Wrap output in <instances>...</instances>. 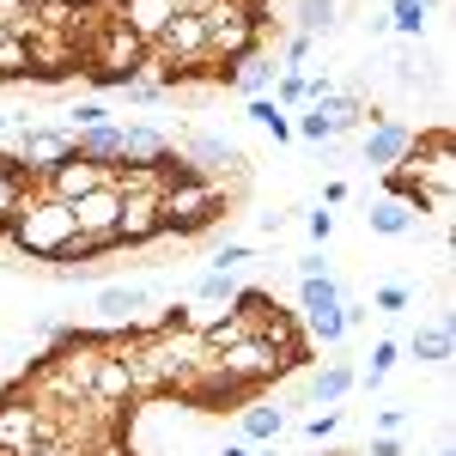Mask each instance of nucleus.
Wrapping results in <instances>:
<instances>
[{
  "instance_id": "obj_26",
  "label": "nucleus",
  "mask_w": 456,
  "mask_h": 456,
  "mask_svg": "<svg viewBox=\"0 0 456 456\" xmlns=\"http://www.w3.org/2000/svg\"><path fill=\"white\" fill-rule=\"evenodd\" d=\"M19 79H31V49L19 37H0V86H19Z\"/></svg>"
},
{
  "instance_id": "obj_9",
  "label": "nucleus",
  "mask_w": 456,
  "mask_h": 456,
  "mask_svg": "<svg viewBox=\"0 0 456 456\" xmlns=\"http://www.w3.org/2000/svg\"><path fill=\"white\" fill-rule=\"evenodd\" d=\"M110 12H116V19H122V25L152 49V43L165 37V25L183 12V0H110Z\"/></svg>"
},
{
  "instance_id": "obj_38",
  "label": "nucleus",
  "mask_w": 456,
  "mask_h": 456,
  "mask_svg": "<svg viewBox=\"0 0 456 456\" xmlns=\"http://www.w3.org/2000/svg\"><path fill=\"white\" fill-rule=\"evenodd\" d=\"M219 456H249V451H244V444H225V451H219Z\"/></svg>"
},
{
  "instance_id": "obj_29",
  "label": "nucleus",
  "mask_w": 456,
  "mask_h": 456,
  "mask_svg": "<svg viewBox=\"0 0 456 456\" xmlns=\"http://www.w3.org/2000/svg\"><path fill=\"white\" fill-rule=\"evenodd\" d=\"M104 122H116V116H110V104H98V98L68 110V128H73V134H79V128H104Z\"/></svg>"
},
{
  "instance_id": "obj_33",
  "label": "nucleus",
  "mask_w": 456,
  "mask_h": 456,
  "mask_svg": "<svg viewBox=\"0 0 456 456\" xmlns=\"http://www.w3.org/2000/svg\"><path fill=\"white\" fill-rule=\"evenodd\" d=\"M322 274H329L322 249H311V256H298V281H322Z\"/></svg>"
},
{
  "instance_id": "obj_34",
  "label": "nucleus",
  "mask_w": 456,
  "mask_h": 456,
  "mask_svg": "<svg viewBox=\"0 0 456 456\" xmlns=\"http://www.w3.org/2000/svg\"><path fill=\"white\" fill-rule=\"evenodd\" d=\"M244 262H249V244H225L213 256V268H244Z\"/></svg>"
},
{
  "instance_id": "obj_22",
  "label": "nucleus",
  "mask_w": 456,
  "mask_h": 456,
  "mask_svg": "<svg viewBox=\"0 0 456 456\" xmlns=\"http://www.w3.org/2000/svg\"><path fill=\"white\" fill-rule=\"evenodd\" d=\"M347 292H341V281L335 274H322V281H298V316H322V311H335Z\"/></svg>"
},
{
  "instance_id": "obj_39",
  "label": "nucleus",
  "mask_w": 456,
  "mask_h": 456,
  "mask_svg": "<svg viewBox=\"0 0 456 456\" xmlns=\"http://www.w3.org/2000/svg\"><path fill=\"white\" fill-rule=\"evenodd\" d=\"M195 6H208V0H183V12H195Z\"/></svg>"
},
{
  "instance_id": "obj_13",
  "label": "nucleus",
  "mask_w": 456,
  "mask_h": 456,
  "mask_svg": "<svg viewBox=\"0 0 456 456\" xmlns=\"http://www.w3.org/2000/svg\"><path fill=\"white\" fill-rule=\"evenodd\" d=\"M146 305H152L146 286H104V292H98V316H104L110 329H134Z\"/></svg>"
},
{
  "instance_id": "obj_11",
  "label": "nucleus",
  "mask_w": 456,
  "mask_h": 456,
  "mask_svg": "<svg viewBox=\"0 0 456 456\" xmlns=\"http://www.w3.org/2000/svg\"><path fill=\"white\" fill-rule=\"evenodd\" d=\"M408 141H414V128H408V122L378 116V122L365 128V165H371V171H395V165H402V152H408Z\"/></svg>"
},
{
  "instance_id": "obj_2",
  "label": "nucleus",
  "mask_w": 456,
  "mask_h": 456,
  "mask_svg": "<svg viewBox=\"0 0 456 456\" xmlns=\"http://www.w3.org/2000/svg\"><path fill=\"white\" fill-rule=\"evenodd\" d=\"M79 238V225H73V208L68 201H55V195H43V189H31L25 201H19V213H12V225H6V244L19 249L25 262H61V249Z\"/></svg>"
},
{
  "instance_id": "obj_7",
  "label": "nucleus",
  "mask_w": 456,
  "mask_h": 456,
  "mask_svg": "<svg viewBox=\"0 0 456 456\" xmlns=\"http://www.w3.org/2000/svg\"><path fill=\"white\" fill-rule=\"evenodd\" d=\"M92 402H98V408H116V414L134 408V378H128V365H122V353H116V329H110L104 359L92 365Z\"/></svg>"
},
{
  "instance_id": "obj_32",
  "label": "nucleus",
  "mask_w": 456,
  "mask_h": 456,
  "mask_svg": "<svg viewBox=\"0 0 456 456\" xmlns=\"http://www.w3.org/2000/svg\"><path fill=\"white\" fill-rule=\"evenodd\" d=\"M305 225H311V238H316V244H329V238H335V213H329V208H316L311 219H305Z\"/></svg>"
},
{
  "instance_id": "obj_41",
  "label": "nucleus",
  "mask_w": 456,
  "mask_h": 456,
  "mask_svg": "<svg viewBox=\"0 0 456 456\" xmlns=\"http://www.w3.org/2000/svg\"><path fill=\"white\" fill-rule=\"evenodd\" d=\"M249 456H274V451H249Z\"/></svg>"
},
{
  "instance_id": "obj_25",
  "label": "nucleus",
  "mask_w": 456,
  "mask_h": 456,
  "mask_svg": "<svg viewBox=\"0 0 456 456\" xmlns=\"http://www.w3.org/2000/svg\"><path fill=\"white\" fill-rule=\"evenodd\" d=\"M37 31V0H0V37H25Z\"/></svg>"
},
{
  "instance_id": "obj_19",
  "label": "nucleus",
  "mask_w": 456,
  "mask_h": 456,
  "mask_svg": "<svg viewBox=\"0 0 456 456\" xmlns=\"http://www.w3.org/2000/svg\"><path fill=\"white\" fill-rule=\"evenodd\" d=\"M171 141L159 134V128H146V122H122V159L128 165H152V159H165Z\"/></svg>"
},
{
  "instance_id": "obj_3",
  "label": "nucleus",
  "mask_w": 456,
  "mask_h": 456,
  "mask_svg": "<svg viewBox=\"0 0 456 456\" xmlns=\"http://www.w3.org/2000/svg\"><path fill=\"white\" fill-rule=\"evenodd\" d=\"M159 219H165V238H201V232H213L219 219H232V189H219L213 176H183V183H171L165 195H159Z\"/></svg>"
},
{
  "instance_id": "obj_21",
  "label": "nucleus",
  "mask_w": 456,
  "mask_h": 456,
  "mask_svg": "<svg viewBox=\"0 0 456 456\" xmlns=\"http://www.w3.org/2000/svg\"><path fill=\"white\" fill-rule=\"evenodd\" d=\"M365 219H371V232H378V238H408V232H414V208H402L395 195H378Z\"/></svg>"
},
{
  "instance_id": "obj_31",
  "label": "nucleus",
  "mask_w": 456,
  "mask_h": 456,
  "mask_svg": "<svg viewBox=\"0 0 456 456\" xmlns=\"http://www.w3.org/2000/svg\"><path fill=\"white\" fill-rule=\"evenodd\" d=\"M371 298H378V311H402V305H408V286H378V292H371Z\"/></svg>"
},
{
  "instance_id": "obj_35",
  "label": "nucleus",
  "mask_w": 456,
  "mask_h": 456,
  "mask_svg": "<svg viewBox=\"0 0 456 456\" xmlns=\"http://www.w3.org/2000/svg\"><path fill=\"white\" fill-rule=\"evenodd\" d=\"M335 420H341V408H322L316 420H305V432H311V438H329V432H335Z\"/></svg>"
},
{
  "instance_id": "obj_5",
  "label": "nucleus",
  "mask_w": 456,
  "mask_h": 456,
  "mask_svg": "<svg viewBox=\"0 0 456 456\" xmlns=\"http://www.w3.org/2000/svg\"><path fill=\"white\" fill-rule=\"evenodd\" d=\"M43 438V408L25 389H0V456H31Z\"/></svg>"
},
{
  "instance_id": "obj_30",
  "label": "nucleus",
  "mask_w": 456,
  "mask_h": 456,
  "mask_svg": "<svg viewBox=\"0 0 456 456\" xmlns=\"http://www.w3.org/2000/svg\"><path fill=\"white\" fill-rule=\"evenodd\" d=\"M122 98H128V104H152V98H165V86H159L152 73H141V79H128V86H122Z\"/></svg>"
},
{
  "instance_id": "obj_4",
  "label": "nucleus",
  "mask_w": 456,
  "mask_h": 456,
  "mask_svg": "<svg viewBox=\"0 0 456 456\" xmlns=\"http://www.w3.org/2000/svg\"><path fill=\"white\" fill-rule=\"evenodd\" d=\"M395 176H408V183L426 195V213L451 208V183H456V141H451V128H444V122H432L426 134L414 128V141H408V152H402Z\"/></svg>"
},
{
  "instance_id": "obj_15",
  "label": "nucleus",
  "mask_w": 456,
  "mask_h": 456,
  "mask_svg": "<svg viewBox=\"0 0 456 456\" xmlns=\"http://www.w3.org/2000/svg\"><path fill=\"white\" fill-rule=\"evenodd\" d=\"M238 432H244L249 444H274V438L286 432V408H274V402H262V395H256V402L238 408Z\"/></svg>"
},
{
  "instance_id": "obj_37",
  "label": "nucleus",
  "mask_w": 456,
  "mask_h": 456,
  "mask_svg": "<svg viewBox=\"0 0 456 456\" xmlns=\"http://www.w3.org/2000/svg\"><path fill=\"white\" fill-rule=\"evenodd\" d=\"M402 420H408V408H384L378 414V432H402Z\"/></svg>"
},
{
  "instance_id": "obj_20",
  "label": "nucleus",
  "mask_w": 456,
  "mask_h": 456,
  "mask_svg": "<svg viewBox=\"0 0 456 456\" xmlns=\"http://www.w3.org/2000/svg\"><path fill=\"white\" fill-rule=\"evenodd\" d=\"M292 19H298V37H329L335 25H341V0H298L292 6Z\"/></svg>"
},
{
  "instance_id": "obj_27",
  "label": "nucleus",
  "mask_w": 456,
  "mask_h": 456,
  "mask_svg": "<svg viewBox=\"0 0 456 456\" xmlns=\"http://www.w3.org/2000/svg\"><path fill=\"white\" fill-rule=\"evenodd\" d=\"M249 122H256V128H268L274 141H292V116H286L274 98H249Z\"/></svg>"
},
{
  "instance_id": "obj_14",
  "label": "nucleus",
  "mask_w": 456,
  "mask_h": 456,
  "mask_svg": "<svg viewBox=\"0 0 456 456\" xmlns=\"http://www.w3.org/2000/svg\"><path fill=\"white\" fill-rule=\"evenodd\" d=\"M274 79H281L274 49H256V55H244V61L232 68V86H238L244 98H268V92H274Z\"/></svg>"
},
{
  "instance_id": "obj_16",
  "label": "nucleus",
  "mask_w": 456,
  "mask_h": 456,
  "mask_svg": "<svg viewBox=\"0 0 456 456\" xmlns=\"http://www.w3.org/2000/svg\"><path fill=\"white\" fill-rule=\"evenodd\" d=\"M73 152H79V159H92V165H122V122L79 128V134H73Z\"/></svg>"
},
{
  "instance_id": "obj_8",
  "label": "nucleus",
  "mask_w": 456,
  "mask_h": 456,
  "mask_svg": "<svg viewBox=\"0 0 456 456\" xmlns=\"http://www.w3.org/2000/svg\"><path fill=\"white\" fill-rule=\"evenodd\" d=\"M165 238L159 219V195H122V225H116V249H152Z\"/></svg>"
},
{
  "instance_id": "obj_24",
  "label": "nucleus",
  "mask_w": 456,
  "mask_h": 456,
  "mask_svg": "<svg viewBox=\"0 0 456 456\" xmlns=\"http://www.w3.org/2000/svg\"><path fill=\"white\" fill-rule=\"evenodd\" d=\"M384 25H389L395 37H408V43H414V37H420L426 25H432V0H395Z\"/></svg>"
},
{
  "instance_id": "obj_10",
  "label": "nucleus",
  "mask_w": 456,
  "mask_h": 456,
  "mask_svg": "<svg viewBox=\"0 0 456 456\" xmlns=\"http://www.w3.org/2000/svg\"><path fill=\"white\" fill-rule=\"evenodd\" d=\"M183 159L195 176H213V183H219V171H244V146L225 141V134H189Z\"/></svg>"
},
{
  "instance_id": "obj_1",
  "label": "nucleus",
  "mask_w": 456,
  "mask_h": 456,
  "mask_svg": "<svg viewBox=\"0 0 456 456\" xmlns=\"http://www.w3.org/2000/svg\"><path fill=\"white\" fill-rule=\"evenodd\" d=\"M141 73H146V43L110 12V0H104L98 19L79 37V79H92L98 92H122V86L141 79Z\"/></svg>"
},
{
  "instance_id": "obj_36",
  "label": "nucleus",
  "mask_w": 456,
  "mask_h": 456,
  "mask_svg": "<svg viewBox=\"0 0 456 456\" xmlns=\"http://www.w3.org/2000/svg\"><path fill=\"white\" fill-rule=\"evenodd\" d=\"M365 456H402V438H395V432H378V438H371V451Z\"/></svg>"
},
{
  "instance_id": "obj_17",
  "label": "nucleus",
  "mask_w": 456,
  "mask_h": 456,
  "mask_svg": "<svg viewBox=\"0 0 456 456\" xmlns=\"http://www.w3.org/2000/svg\"><path fill=\"white\" fill-rule=\"evenodd\" d=\"M353 384H359V371H353L347 359H329L311 384H305V395H311V402H322V408H335L341 395H353Z\"/></svg>"
},
{
  "instance_id": "obj_28",
  "label": "nucleus",
  "mask_w": 456,
  "mask_h": 456,
  "mask_svg": "<svg viewBox=\"0 0 456 456\" xmlns=\"http://www.w3.org/2000/svg\"><path fill=\"white\" fill-rule=\"evenodd\" d=\"M195 298H201V305H232V298H238V281H232V268H208V274L195 281Z\"/></svg>"
},
{
  "instance_id": "obj_18",
  "label": "nucleus",
  "mask_w": 456,
  "mask_h": 456,
  "mask_svg": "<svg viewBox=\"0 0 456 456\" xmlns=\"http://www.w3.org/2000/svg\"><path fill=\"white\" fill-rule=\"evenodd\" d=\"M451 322H444V316H438V322H426V329H414V341H408V353H414V365H432V371H438V365H451Z\"/></svg>"
},
{
  "instance_id": "obj_40",
  "label": "nucleus",
  "mask_w": 456,
  "mask_h": 456,
  "mask_svg": "<svg viewBox=\"0 0 456 456\" xmlns=\"http://www.w3.org/2000/svg\"><path fill=\"white\" fill-rule=\"evenodd\" d=\"M438 456H456V451H451V444H444V451H438Z\"/></svg>"
},
{
  "instance_id": "obj_12",
  "label": "nucleus",
  "mask_w": 456,
  "mask_h": 456,
  "mask_svg": "<svg viewBox=\"0 0 456 456\" xmlns=\"http://www.w3.org/2000/svg\"><path fill=\"white\" fill-rule=\"evenodd\" d=\"M68 152H73V128H25V134H19V159H25L31 171L61 165Z\"/></svg>"
},
{
  "instance_id": "obj_23",
  "label": "nucleus",
  "mask_w": 456,
  "mask_h": 456,
  "mask_svg": "<svg viewBox=\"0 0 456 456\" xmlns=\"http://www.w3.org/2000/svg\"><path fill=\"white\" fill-rule=\"evenodd\" d=\"M395 359H402V347H395V341H371V359H365V371H359V384L353 389H365V395H371V389H384V378L389 371H395Z\"/></svg>"
},
{
  "instance_id": "obj_6",
  "label": "nucleus",
  "mask_w": 456,
  "mask_h": 456,
  "mask_svg": "<svg viewBox=\"0 0 456 456\" xmlns=\"http://www.w3.org/2000/svg\"><path fill=\"white\" fill-rule=\"evenodd\" d=\"M37 189L73 208V201H86V195H98V189H110V165H92V159H79V152H68L61 165L37 171Z\"/></svg>"
}]
</instances>
